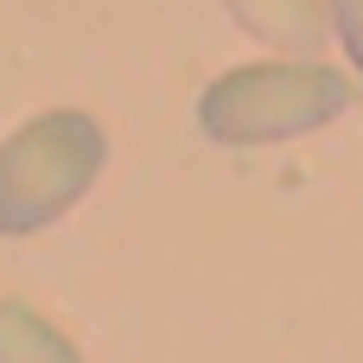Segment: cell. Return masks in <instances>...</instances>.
Wrapping results in <instances>:
<instances>
[{
  "mask_svg": "<svg viewBox=\"0 0 363 363\" xmlns=\"http://www.w3.org/2000/svg\"><path fill=\"white\" fill-rule=\"evenodd\" d=\"M0 363H83V351L26 300H0Z\"/></svg>",
  "mask_w": 363,
  "mask_h": 363,
  "instance_id": "cell-4",
  "label": "cell"
},
{
  "mask_svg": "<svg viewBox=\"0 0 363 363\" xmlns=\"http://www.w3.org/2000/svg\"><path fill=\"white\" fill-rule=\"evenodd\" d=\"M223 6L249 38H262L268 51H287V57H313L332 38L325 0H223Z\"/></svg>",
  "mask_w": 363,
  "mask_h": 363,
  "instance_id": "cell-3",
  "label": "cell"
},
{
  "mask_svg": "<svg viewBox=\"0 0 363 363\" xmlns=\"http://www.w3.org/2000/svg\"><path fill=\"white\" fill-rule=\"evenodd\" d=\"M108 166V134L83 108H45L0 140V236H38Z\"/></svg>",
  "mask_w": 363,
  "mask_h": 363,
  "instance_id": "cell-2",
  "label": "cell"
},
{
  "mask_svg": "<svg viewBox=\"0 0 363 363\" xmlns=\"http://www.w3.org/2000/svg\"><path fill=\"white\" fill-rule=\"evenodd\" d=\"M357 83L319 57H262V64H236L217 83H204L198 96V134L217 147H281L300 134H319L325 121H338L351 108Z\"/></svg>",
  "mask_w": 363,
  "mask_h": 363,
  "instance_id": "cell-1",
  "label": "cell"
},
{
  "mask_svg": "<svg viewBox=\"0 0 363 363\" xmlns=\"http://www.w3.org/2000/svg\"><path fill=\"white\" fill-rule=\"evenodd\" d=\"M325 6H332V38L345 45L351 70L363 77V0H325Z\"/></svg>",
  "mask_w": 363,
  "mask_h": 363,
  "instance_id": "cell-5",
  "label": "cell"
}]
</instances>
